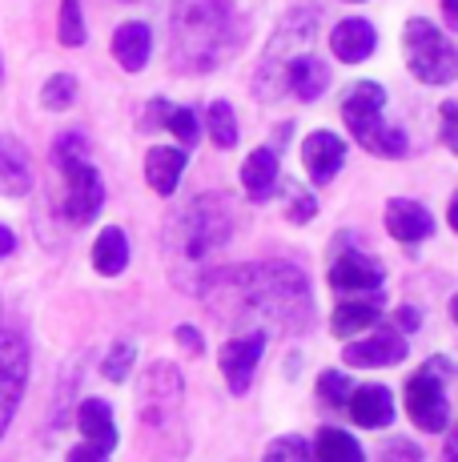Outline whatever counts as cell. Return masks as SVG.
<instances>
[{
	"mask_svg": "<svg viewBox=\"0 0 458 462\" xmlns=\"http://www.w3.org/2000/svg\"><path fill=\"white\" fill-rule=\"evenodd\" d=\"M197 294L222 318L225 314H258V318H266V322H281V326H310V318H314L310 282L289 262L214 270L197 286Z\"/></svg>",
	"mask_w": 458,
	"mask_h": 462,
	"instance_id": "1",
	"label": "cell"
},
{
	"mask_svg": "<svg viewBox=\"0 0 458 462\" xmlns=\"http://www.w3.org/2000/svg\"><path fill=\"white\" fill-rule=\"evenodd\" d=\"M229 0H173L169 8V65L178 73H209L237 52Z\"/></svg>",
	"mask_w": 458,
	"mask_h": 462,
	"instance_id": "2",
	"label": "cell"
},
{
	"mask_svg": "<svg viewBox=\"0 0 458 462\" xmlns=\"http://www.w3.org/2000/svg\"><path fill=\"white\" fill-rule=\"evenodd\" d=\"M234 226H237V217L222 193H197L169 226V250L178 257V278L185 270H193L197 273V286H201V282L217 270L214 257L229 245Z\"/></svg>",
	"mask_w": 458,
	"mask_h": 462,
	"instance_id": "3",
	"label": "cell"
},
{
	"mask_svg": "<svg viewBox=\"0 0 458 462\" xmlns=\"http://www.w3.org/2000/svg\"><path fill=\"white\" fill-rule=\"evenodd\" d=\"M52 165L60 173V185H65V217L85 226L93 221L105 206V181L101 173L89 162V145H85L81 133H60V141L52 145Z\"/></svg>",
	"mask_w": 458,
	"mask_h": 462,
	"instance_id": "4",
	"label": "cell"
},
{
	"mask_svg": "<svg viewBox=\"0 0 458 462\" xmlns=\"http://www.w3.org/2000/svg\"><path fill=\"white\" fill-rule=\"evenodd\" d=\"M314 37H318V13L314 8H294L286 21L278 24L274 41L261 52V65L253 73V97L258 101H278L286 93V65L294 57L314 49Z\"/></svg>",
	"mask_w": 458,
	"mask_h": 462,
	"instance_id": "5",
	"label": "cell"
},
{
	"mask_svg": "<svg viewBox=\"0 0 458 462\" xmlns=\"http://www.w3.org/2000/svg\"><path fill=\"white\" fill-rule=\"evenodd\" d=\"M386 109V88L374 81H358L342 101V121L346 129L358 137V145L374 157H402L407 153V133L398 125H386L382 121Z\"/></svg>",
	"mask_w": 458,
	"mask_h": 462,
	"instance_id": "6",
	"label": "cell"
},
{
	"mask_svg": "<svg viewBox=\"0 0 458 462\" xmlns=\"http://www.w3.org/2000/svg\"><path fill=\"white\" fill-rule=\"evenodd\" d=\"M402 52H407V69L422 85H451L458 77V52L454 41L426 16H410L402 29Z\"/></svg>",
	"mask_w": 458,
	"mask_h": 462,
	"instance_id": "7",
	"label": "cell"
},
{
	"mask_svg": "<svg viewBox=\"0 0 458 462\" xmlns=\"http://www.w3.org/2000/svg\"><path fill=\"white\" fill-rule=\"evenodd\" d=\"M446 378H451V362L430 358L426 370H418L407 382V414L426 434H443L451 426V402H446V386H443Z\"/></svg>",
	"mask_w": 458,
	"mask_h": 462,
	"instance_id": "8",
	"label": "cell"
},
{
	"mask_svg": "<svg viewBox=\"0 0 458 462\" xmlns=\"http://www.w3.org/2000/svg\"><path fill=\"white\" fill-rule=\"evenodd\" d=\"M137 414L149 434H165L181 426V374L169 362H153L141 378V402Z\"/></svg>",
	"mask_w": 458,
	"mask_h": 462,
	"instance_id": "9",
	"label": "cell"
},
{
	"mask_svg": "<svg viewBox=\"0 0 458 462\" xmlns=\"http://www.w3.org/2000/svg\"><path fill=\"white\" fill-rule=\"evenodd\" d=\"M24 382H29V346L21 330L0 326V434L8 430L16 406H21Z\"/></svg>",
	"mask_w": 458,
	"mask_h": 462,
	"instance_id": "10",
	"label": "cell"
},
{
	"mask_svg": "<svg viewBox=\"0 0 458 462\" xmlns=\"http://www.w3.org/2000/svg\"><path fill=\"white\" fill-rule=\"evenodd\" d=\"M266 342H270L266 330H250V334H234L222 346V374H225L234 394H245V390H250L253 370H258L261 354H266Z\"/></svg>",
	"mask_w": 458,
	"mask_h": 462,
	"instance_id": "11",
	"label": "cell"
},
{
	"mask_svg": "<svg viewBox=\"0 0 458 462\" xmlns=\"http://www.w3.org/2000/svg\"><path fill=\"white\" fill-rule=\"evenodd\" d=\"M386 282V270L378 265V257H370L362 250L338 254L330 265V286L338 294H378Z\"/></svg>",
	"mask_w": 458,
	"mask_h": 462,
	"instance_id": "12",
	"label": "cell"
},
{
	"mask_svg": "<svg viewBox=\"0 0 458 462\" xmlns=\"http://www.w3.org/2000/svg\"><path fill=\"white\" fill-rule=\"evenodd\" d=\"M407 358V337L398 330H374L362 342H350L346 350H342V362L346 366H398V362Z\"/></svg>",
	"mask_w": 458,
	"mask_h": 462,
	"instance_id": "13",
	"label": "cell"
},
{
	"mask_svg": "<svg viewBox=\"0 0 458 462\" xmlns=\"http://www.w3.org/2000/svg\"><path fill=\"white\" fill-rule=\"evenodd\" d=\"M302 165L310 173L314 185H330L338 177V169L346 165V145L342 137H334L330 129H318L302 141Z\"/></svg>",
	"mask_w": 458,
	"mask_h": 462,
	"instance_id": "14",
	"label": "cell"
},
{
	"mask_svg": "<svg viewBox=\"0 0 458 462\" xmlns=\"http://www.w3.org/2000/svg\"><path fill=\"white\" fill-rule=\"evenodd\" d=\"M32 189V157L13 133H0V198H24Z\"/></svg>",
	"mask_w": 458,
	"mask_h": 462,
	"instance_id": "15",
	"label": "cell"
},
{
	"mask_svg": "<svg viewBox=\"0 0 458 462\" xmlns=\"http://www.w3.org/2000/svg\"><path fill=\"white\" fill-rule=\"evenodd\" d=\"M374 49H378V32H374V24L370 21H362V16H350V21L334 24L330 52L342 60V65H362Z\"/></svg>",
	"mask_w": 458,
	"mask_h": 462,
	"instance_id": "16",
	"label": "cell"
},
{
	"mask_svg": "<svg viewBox=\"0 0 458 462\" xmlns=\"http://www.w3.org/2000/svg\"><path fill=\"white\" fill-rule=\"evenodd\" d=\"M386 229H390L398 242H426L430 234H435V217H430L426 206H418V201L410 198H394L390 206H386Z\"/></svg>",
	"mask_w": 458,
	"mask_h": 462,
	"instance_id": "17",
	"label": "cell"
},
{
	"mask_svg": "<svg viewBox=\"0 0 458 462\" xmlns=\"http://www.w3.org/2000/svg\"><path fill=\"white\" fill-rule=\"evenodd\" d=\"M346 406H350V419L358 426H366V430H386V426L394 422V398H390V390L378 386V382L374 386L350 390Z\"/></svg>",
	"mask_w": 458,
	"mask_h": 462,
	"instance_id": "18",
	"label": "cell"
},
{
	"mask_svg": "<svg viewBox=\"0 0 458 462\" xmlns=\"http://www.w3.org/2000/svg\"><path fill=\"white\" fill-rule=\"evenodd\" d=\"M181 173H185V149L153 145L145 153V181H149V189L161 193V198H173V193H178Z\"/></svg>",
	"mask_w": 458,
	"mask_h": 462,
	"instance_id": "19",
	"label": "cell"
},
{
	"mask_svg": "<svg viewBox=\"0 0 458 462\" xmlns=\"http://www.w3.org/2000/svg\"><path fill=\"white\" fill-rule=\"evenodd\" d=\"M149 52H153V32L141 21H125L113 32V60H117L125 73H141L149 65Z\"/></svg>",
	"mask_w": 458,
	"mask_h": 462,
	"instance_id": "20",
	"label": "cell"
},
{
	"mask_svg": "<svg viewBox=\"0 0 458 462\" xmlns=\"http://www.w3.org/2000/svg\"><path fill=\"white\" fill-rule=\"evenodd\" d=\"M325 88H330V69L314 52H302L286 65V93H294L298 101H318Z\"/></svg>",
	"mask_w": 458,
	"mask_h": 462,
	"instance_id": "21",
	"label": "cell"
},
{
	"mask_svg": "<svg viewBox=\"0 0 458 462\" xmlns=\"http://www.w3.org/2000/svg\"><path fill=\"white\" fill-rule=\"evenodd\" d=\"M278 181H281V173H278V153L274 149H253L250 157H245V165H242V185H245V193H250L253 201H266L270 193L278 189Z\"/></svg>",
	"mask_w": 458,
	"mask_h": 462,
	"instance_id": "22",
	"label": "cell"
},
{
	"mask_svg": "<svg viewBox=\"0 0 458 462\" xmlns=\"http://www.w3.org/2000/svg\"><path fill=\"white\" fill-rule=\"evenodd\" d=\"M378 318H382V301L378 298H346L338 310H334L330 326L338 337H354L362 330H374Z\"/></svg>",
	"mask_w": 458,
	"mask_h": 462,
	"instance_id": "23",
	"label": "cell"
},
{
	"mask_svg": "<svg viewBox=\"0 0 458 462\" xmlns=\"http://www.w3.org/2000/svg\"><path fill=\"white\" fill-rule=\"evenodd\" d=\"M77 426H81V434L89 439V447H101L105 455L117 447V426H113V411H109V402H101V398H85L81 411H77Z\"/></svg>",
	"mask_w": 458,
	"mask_h": 462,
	"instance_id": "24",
	"label": "cell"
},
{
	"mask_svg": "<svg viewBox=\"0 0 458 462\" xmlns=\"http://www.w3.org/2000/svg\"><path fill=\"white\" fill-rule=\"evenodd\" d=\"M314 462H366L362 447H358L354 434L338 430V426H322L318 439H314Z\"/></svg>",
	"mask_w": 458,
	"mask_h": 462,
	"instance_id": "25",
	"label": "cell"
},
{
	"mask_svg": "<svg viewBox=\"0 0 458 462\" xmlns=\"http://www.w3.org/2000/svg\"><path fill=\"white\" fill-rule=\"evenodd\" d=\"M129 265V242H125V229L109 226L101 237L93 242V270L105 273V278H117L121 270Z\"/></svg>",
	"mask_w": 458,
	"mask_h": 462,
	"instance_id": "26",
	"label": "cell"
},
{
	"mask_svg": "<svg viewBox=\"0 0 458 462\" xmlns=\"http://www.w3.org/2000/svg\"><path fill=\"white\" fill-rule=\"evenodd\" d=\"M206 125H209V137H214V145H222V149H234V145H237L234 105L214 101V105H209V113H206Z\"/></svg>",
	"mask_w": 458,
	"mask_h": 462,
	"instance_id": "27",
	"label": "cell"
},
{
	"mask_svg": "<svg viewBox=\"0 0 458 462\" xmlns=\"http://www.w3.org/2000/svg\"><path fill=\"white\" fill-rule=\"evenodd\" d=\"M77 101V77L73 73H52L45 85H41V105L49 113H65L69 105Z\"/></svg>",
	"mask_w": 458,
	"mask_h": 462,
	"instance_id": "28",
	"label": "cell"
},
{
	"mask_svg": "<svg viewBox=\"0 0 458 462\" xmlns=\"http://www.w3.org/2000/svg\"><path fill=\"white\" fill-rule=\"evenodd\" d=\"M60 44L65 49H81L85 37H89V29H85V16H81V0H60Z\"/></svg>",
	"mask_w": 458,
	"mask_h": 462,
	"instance_id": "29",
	"label": "cell"
},
{
	"mask_svg": "<svg viewBox=\"0 0 458 462\" xmlns=\"http://www.w3.org/2000/svg\"><path fill=\"white\" fill-rule=\"evenodd\" d=\"M165 129H169L173 137H181V145H197V141H201L197 113L185 109V105H178V109H165Z\"/></svg>",
	"mask_w": 458,
	"mask_h": 462,
	"instance_id": "30",
	"label": "cell"
},
{
	"mask_svg": "<svg viewBox=\"0 0 458 462\" xmlns=\"http://www.w3.org/2000/svg\"><path fill=\"white\" fill-rule=\"evenodd\" d=\"M281 193H286V217L289 221H310L314 213H318V201H314V193L310 189H302V185H294V181H286L281 185Z\"/></svg>",
	"mask_w": 458,
	"mask_h": 462,
	"instance_id": "31",
	"label": "cell"
},
{
	"mask_svg": "<svg viewBox=\"0 0 458 462\" xmlns=\"http://www.w3.org/2000/svg\"><path fill=\"white\" fill-rule=\"evenodd\" d=\"M133 362H137V346L133 342H117L109 354H105V378L109 382H125L129 378V370H133Z\"/></svg>",
	"mask_w": 458,
	"mask_h": 462,
	"instance_id": "32",
	"label": "cell"
},
{
	"mask_svg": "<svg viewBox=\"0 0 458 462\" xmlns=\"http://www.w3.org/2000/svg\"><path fill=\"white\" fill-rule=\"evenodd\" d=\"M350 378L342 374V370H325V374L318 378V394H322V402H330V406H342L350 398Z\"/></svg>",
	"mask_w": 458,
	"mask_h": 462,
	"instance_id": "33",
	"label": "cell"
},
{
	"mask_svg": "<svg viewBox=\"0 0 458 462\" xmlns=\"http://www.w3.org/2000/svg\"><path fill=\"white\" fill-rule=\"evenodd\" d=\"M266 462H310V450H306V442L302 439H278V442H270L266 447Z\"/></svg>",
	"mask_w": 458,
	"mask_h": 462,
	"instance_id": "34",
	"label": "cell"
},
{
	"mask_svg": "<svg viewBox=\"0 0 458 462\" xmlns=\"http://www.w3.org/2000/svg\"><path fill=\"white\" fill-rule=\"evenodd\" d=\"M65 462H109V455H105L101 447H89V442H85V447H73V450H69Z\"/></svg>",
	"mask_w": 458,
	"mask_h": 462,
	"instance_id": "35",
	"label": "cell"
},
{
	"mask_svg": "<svg viewBox=\"0 0 458 462\" xmlns=\"http://www.w3.org/2000/svg\"><path fill=\"white\" fill-rule=\"evenodd\" d=\"M454 117H458V105L454 101H446L443 105V141H446V145H458V137H454Z\"/></svg>",
	"mask_w": 458,
	"mask_h": 462,
	"instance_id": "36",
	"label": "cell"
},
{
	"mask_svg": "<svg viewBox=\"0 0 458 462\" xmlns=\"http://www.w3.org/2000/svg\"><path fill=\"white\" fill-rule=\"evenodd\" d=\"M178 337H181L185 346H189V350H201V346H206V342H201V334L193 330V326H181V330H178Z\"/></svg>",
	"mask_w": 458,
	"mask_h": 462,
	"instance_id": "37",
	"label": "cell"
},
{
	"mask_svg": "<svg viewBox=\"0 0 458 462\" xmlns=\"http://www.w3.org/2000/svg\"><path fill=\"white\" fill-rule=\"evenodd\" d=\"M13 250H16V234L8 226H0V257H8Z\"/></svg>",
	"mask_w": 458,
	"mask_h": 462,
	"instance_id": "38",
	"label": "cell"
},
{
	"mask_svg": "<svg viewBox=\"0 0 458 462\" xmlns=\"http://www.w3.org/2000/svg\"><path fill=\"white\" fill-rule=\"evenodd\" d=\"M443 16H446V24H458V0H443Z\"/></svg>",
	"mask_w": 458,
	"mask_h": 462,
	"instance_id": "39",
	"label": "cell"
},
{
	"mask_svg": "<svg viewBox=\"0 0 458 462\" xmlns=\"http://www.w3.org/2000/svg\"><path fill=\"white\" fill-rule=\"evenodd\" d=\"M398 326L402 330H414V326H418V314H414V310H398Z\"/></svg>",
	"mask_w": 458,
	"mask_h": 462,
	"instance_id": "40",
	"label": "cell"
},
{
	"mask_svg": "<svg viewBox=\"0 0 458 462\" xmlns=\"http://www.w3.org/2000/svg\"><path fill=\"white\" fill-rule=\"evenodd\" d=\"M0 85H5V60H0Z\"/></svg>",
	"mask_w": 458,
	"mask_h": 462,
	"instance_id": "41",
	"label": "cell"
},
{
	"mask_svg": "<svg viewBox=\"0 0 458 462\" xmlns=\"http://www.w3.org/2000/svg\"><path fill=\"white\" fill-rule=\"evenodd\" d=\"M350 5H362V0H350Z\"/></svg>",
	"mask_w": 458,
	"mask_h": 462,
	"instance_id": "42",
	"label": "cell"
}]
</instances>
